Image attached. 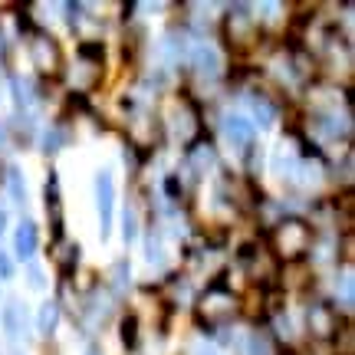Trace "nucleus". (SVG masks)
<instances>
[{"label": "nucleus", "mask_w": 355, "mask_h": 355, "mask_svg": "<svg viewBox=\"0 0 355 355\" xmlns=\"http://www.w3.org/2000/svg\"><path fill=\"white\" fill-rule=\"evenodd\" d=\"M60 145H63V135H60V128H46V135H43V152H46V155L60 152Z\"/></svg>", "instance_id": "412c9836"}, {"label": "nucleus", "mask_w": 355, "mask_h": 355, "mask_svg": "<svg viewBox=\"0 0 355 355\" xmlns=\"http://www.w3.org/2000/svg\"><path fill=\"white\" fill-rule=\"evenodd\" d=\"M270 243H273V254L279 260H300V257L309 254V247H313V227L300 220V217H286V220H279L277 227L270 230Z\"/></svg>", "instance_id": "f03ea898"}, {"label": "nucleus", "mask_w": 355, "mask_h": 355, "mask_svg": "<svg viewBox=\"0 0 355 355\" xmlns=\"http://www.w3.org/2000/svg\"><path fill=\"white\" fill-rule=\"evenodd\" d=\"M13 277V263H10V257L0 250V279H10Z\"/></svg>", "instance_id": "5701e85b"}, {"label": "nucleus", "mask_w": 355, "mask_h": 355, "mask_svg": "<svg viewBox=\"0 0 355 355\" xmlns=\"http://www.w3.org/2000/svg\"><path fill=\"white\" fill-rule=\"evenodd\" d=\"M309 329H313V336H319V339H329V336H336V329H339V316H336V309L332 306H309Z\"/></svg>", "instance_id": "6e6552de"}, {"label": "nucleus", "mask_w": 355, "mask_h": 355, "mask_svg": "<svg viewBox=\"0 0 355 355\" xmlns=\"http://www.w3.org/2000/svg\"><path fill=\"white\" fill-rule=\"evenodd\" d=\"M224 135H227V141L234 148L247 152L254 145V122H247L243 115H227L224 119Z\"/></svg>", "instance_id": "0eeeda50"}, {"label": "nucleus", "mask_w": 355, "mask_h": 355, "mask_svg": "<svg viewBox=\"0 0 355 355\" xmlns=\"http://www.w3.org/2000/svg\"><path fill=\"white\" fill-rule=\"evenodd\" d=\"M3 332H7L10 343H20L26 336V309L17 300L7 303V309H3Z\"/></svg>", "instance_id": "9d476101"}, {"label": "nucleus", "mask_w": 355, "mask_h": 355, "mask_svg": "<svg viewBox=\"0 0 355 355\" xmlns=\"http://www.w3.org/2000/svg\"><path fill=\"white\" fill-rule=\"evenodd\" d=\"M30 60H33V66H37L43 76H56V73H60V66H63L60 43H56L50 33L37 30V33L30 37Z\"/></svg>", "instance_id": "7ed1b4c3"}, {"label": "nucleus", "mask_w": 355, "mask_h": 355, "mask_svg": "<svg viewBox=\"0 0 355 355\" xmlns=\"http://www.w3.org/2000/svg\"><path fill=\"white\" fill-rule=\"evenodd\" d=\"M96 207H99V234L105 241L112 234V211H115V184L109 171H99V178H96Z\"/></svg>", "instance_id": "39448f33"}, {"label": "nucleus", "mask_w": 355, "mask_h": 355, "mask_svg": "<svg viewBox=\"0 0 355 355\" xmlns=\"http://www.w3.org/2000/svg\"><path fill=\"white\" fill-rule=\"evenodd\" d=\"M46 211L53 214V230H56V237H60V181H56V171H50L46 178Z\"/></svg>", "instance_id": "ddd939ff"}, {"label": "nucleus", "mask_w": 355, "mask_h": 355, "mask_svg": "<svg viewBox=\"0 0 355 355\" xmlns=\"http://www.w3.org/2000/svg\"><path fill=\"white\" fill-rule=\"evenodd\" d=\"M26 277H30V286H33V290H43V286H46V279H43V273H40V266H30Z\"/></svg>", "instance_id": "4be33fe9"}, {"label": "nucleus", "mask_w": 355, "mask_h": 355, "mask_svg": "<svg viewBox=\"0 0 355 355\" xmlns=\"http://www.w3.org/2000/svg\"><path fill=\"white\" fill-rule=\"evenodd\" d=\"M13 96H17V109H30L33 105V86L30 79H13Z\"/></svg>", "instance_id": "dca6fc26"}, {"label": "nucleus", "mask_w": 355, "mask_h": 355, "mask_svg": "<svg viewBox=\"0 0 355 355\" xmlns=\"http://www.w3.org/2000/svg\"><path fill=\"white\" fill-rule=\"evenodd\" d=\"M89 355H99V352H89Z\"/></svg>", "instance_id": "cd10ccee"}, {"label": "nucleus", "mask_w": 355, "mask_h": 355, "mask_svg": "<svg viewBox=\"0 0 355 355\" xmlns=\"http://www.w3.org/2000/svg\"><path fill=\"white\" fill-rule=\"evenodd\" d=\"M122 234H125V241H135V214L132 211H125V230Z\"/></svg>", "instance_id": "b1692460"}, {"label": "nucleus", "mask_w": 355, "mask_h": 355, "mask_svg": "<svg viewBox=\"0 0 355 355\" xmlns=\"http://www.w3.org/2000/svg\"><path fill=\"white\" fill-rule=\"evenodd\" d=\"M3 224H7V214L0 211V234H3Z\"/></svg>", "instance_id": "bb28decb"}, {"label": "nucleus", "mask_w": 355, "mask_h": 355, "mask_svg": "<svg viewBox=\"0 0 355 355\" xmlns=\"http://www.w3.org/2000/svg\"><path fill=\"white\" fill-rule=\"evenodd\" d=\"M7 188H10L13 204H26V184H24V175H20L17 165L7 168Z\"/></svg>", "instance_id": "2eb2a0df"}, {"label": "nucleus", "mask_w": 355, "mask_h": 355, "mask_svg": "<svg viewBox=\"0 0 355 355\" xmlns=\"http://www.w3.org/2000/svg\"><path fill=\"white\" fill-rule=\"evenodd\" d=\"M37 243H40V234H37V224L33 220H20V227L13 234V254L20 260H30L37 254Z\"/></svg>", "instance_id": "1a4fd4ad"}, {"label": "nucleus", "mask_w": 355, "mask_h": 355, "mask_svg": "<svg viewBox=\"0 0 355 355\" xmlns=\"http://www.w3.org/2000/svg\"><path fill=\"white\" fill-rule=\"evenodd\" d=\"M250 105H254V119L260 122V125H273L277 122V105L266 99V96H257V99H250Z\"/></svg>", "instance_id": "4468645a"}, {"label": "nucleus", "mask_w": 355, "mask_h": 355, "mask_svg": "<svg viewBox=\"0 0 355 355\" xmlns=\"http://www.w3.org/2000/svg\"><path fill=\"white\" fill-rule=\"evenodd\" d=\"M243 355H270V343H266V336H260V332H250L247 336V343L241 345Z\"/></svg>", "instance_id": "f3484780"}, {"label": "nucleus", "mask_w": 355, "mask_h": 355, "mask_svg": "<svg viewBox=\"0 0 355 355\" xmlns=\"http://www.w3.org/2000/svg\"><path fill=\"white\" fill-rule=\"evenodd\" d=\"M194 313H198V322L204 329H220V326H227L230 319L237 316V296L224 286V277H217L207 286V293L198 300Z\"/></svg>", "instance_id": "f257e3e1"}, {"label": "nucleus", "mask_w": 355, "mask_h": 355, "mask_svg": "<svg viewBox=\"0 0 355 355\" xmlns=\"http://www.w3.org/2000/svg\"><path fill=\"white\" fill-rule=\"evenodd\" d=\"M175 132L184 139V145H194V139L201 135V122H198V105L191 99H181L175 109Z\"/></svg>", "instance_id": "423d86ee"}, {"label": "nucleus", "mask_w": 355, "mask_h": 355, "mask_svg": "<svg viewBox=\"0 0 355 355\" xmlns=\"http://www.w3.org/2000/svg\"><path fill=\"white\" fill-rule=\"evenodd\" d=\"M283 355H293V352H283Z\"/></svg>", "instance_id": "c85d7f7f"}, {"label": "nucleus", "mask_w": 355, "mask_h": 355, "mask_svg": "<svg viewBox=\"0 0 355 355\" xmlns=\"http://www.w3.org/2000/svg\"><path fill=\"white\" fill-rule=\"evenodd\" d=\"M224 33H227V43H230V46H237V50L250 46V40L257 37V20L250 17V10H247L243 3H237V7L227 13Z\"/></svg>", "instance_id": "20e7f679"}, {"label": "nucleus", "mask_w": 355, "mask_h": 355, "mask_svg": "<svg viewBox=\"0 0 355 355\" xmlns=\"http://www.w3.org/2000/svg\"><path fill=\"white\" fill-rule=\"evenodd\" d=\"M343 300L345 303H352V273H345L343 277Z\"/></svg>", "instance_id": "393cba45"}, {"label": "nucleus", "mask_w": 355, "mask_h": 355, "mask_svg": "<svg viewBox=\"0 0 355 355\" xmlns=\"http://www.w3.org/2000/svg\"><path fill=\"white\" fill-rule=\"evenodd\" d=\"M194 355H220V352H214V349H207V345H198V349H194Z\"/></svg>", "instance_id": "a878e982"}, {"label": "nucleus", "mask_w": 355, "mask_h": 355, "mask_svg": "<svg viewBox=\"0 0 355 355\" xmlns=\"http://www.w3.org/2000/svg\"><path fill=\"white\" fill-rule=\"evenodd\" d=\"M56 326H60V303L46 300V303L40 306L37 329H40V336H53V332H56Z\"/></svg>", "instance_id": "f8f14e48"}, {"label": "nucleus", "mask_w": 355, "mask_h": 355, "mask_svg": "<svg viewBox=\"0 0 355 355\" xmlns=\"http://www.w3.org/2000/svg\"><path fill=\"white\" fill-rule=\"evenodd\" d=\"M122 343H125L128 349H135V343H139V319L135 316L122 319Z\"/></svg>", "instance_id": "6ab92c4d"}, {"label": "nucleus", "mask_w": 355, "mask_h": 355, "mask_svg": "<svg viewBox=\"0 0 355 355\" xmlns=\"http://www.w3.org/2000/svg\"><path fill=\"white\" fill-rule=\"evenodd\" d=\"M128 277H132V266H128V260H115V266H112V286H115V293H125Z\"/></svg>", "instance_id": "a211bd4d"}, {"label": "nucleus", "mask_w": 355, "mask_h": 355, "mask_svg": "<svg viewBox=\"0 0 355 355\" xmlns=\"http://www.w3.org/2000/svg\"><path fill=\"white\" fill-rule=\"evenodd\" d=\"M194 69L207 79H214L220 73V56H217V50L211 43H198L194 46Z\"/></svg>", "instance_id": "9b49d317"}, {"label": "nucleus", "mask_w": 355, "mask_h": 355, "mask_svg": "<svg viewBox=\"0 0 355 355\" xmlns=\"http://www.w3.org/2000/svg\"><path fill=\"white\" fill-rule=\"evenodd\" d=\"M79 56H83V60H92V63H102L105 46H102V43H96V40H86V43H79Z\"/></svg>", "instance_id": "aec40b11"}, {"label": "nucleus", "mask_w": 355, "mask_h": 355, "mask_svg": "<svg viewBox=\"0 0 355 355\" xmlns=\"http://www.w3.org/2000/svg\"><path fill=\"white\" fill-rule=\"evenodd\" d=\"M17 355H20V352H17Z\"/></svg>", "instance_id": "c756f323"}]
</instances>
